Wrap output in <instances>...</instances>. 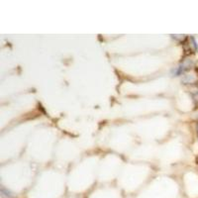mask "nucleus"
Here are the masks:
<instances>
[{"label": "nucleus", "mask_w": 198, "mask_h": 198, "mask_svg": "<svg viewBox=\"0 0 198 198\" xmlns=\"http://www.w3.org/2000/svg\"><path fill=\"white\" fill-rule=\"evenodd\" d=\"M198 80V77L197 75L190 73V74H184V76L182 78V82L185 83V84H192V83H195Z\"/></svg>", "instance_id": "obj_1"}, {"label": "nucleus", "mask_w": 198, "mask_h": 198, "mask_svg": "<svg viewBox=\"0 0 198 198\" xmlns=\"http://www.w3.org/2000/svg\"><path fill=\"white\" fill-rule=\"evenodd\" d=\"M196 130H197V133H198V123H197V126H196Z\"/></svg>", "instance_id": "obj_2"}]
</instances>
